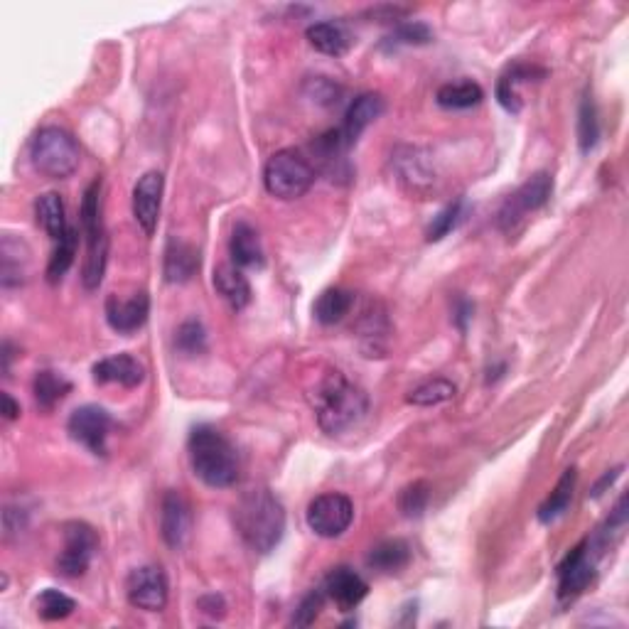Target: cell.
<instances>
[{
  "label": "cell",
  "instance_id": "44dd1931",
  "mask_svg": "<svg viewBox=\"0 0 629 629\" xmlns=\"http://www.w3.org/2000/svg\"><path fill=\"white\" fill-rule=\"evenodd\" d=\"M30 251L25 241L15 239L13 234L3 236V246H0V283L3 288H13L25 283V273H28Z\"/></svg>",
  "mask_w": 629,
  "mask_h": 629
},
{
  "label": "cell",
  "instance_id": "f35d334b",
  "mask_svg": "<svg viewBox=\"0 0 629 629\" xmlns=\"http://www.w3.org/2000/svg\"><path fill=\"white\" fill-rule=\"evenodd\" d=\"M391 45H428L433 40V30L428 28L426 23H418V20H411V23H401L399 28L394 30V35L386 37Z\"/></svg>",
  "mask_w": 629,
  "mask_h": 629
},
{
  "label": "cell",
  "instance_id": "4dcf8cb0",
  "mask_svg": "<svg viewBox=\"0 0 629 629\" xmlns=\"http://www.w3.org/2000/svg\"><path fill=\"white\" fill-rule=\"evenodd\" d=\"M485 99V91H482L480 84L475 82H455V84H443L435 94V101L438 106L448 111H465L477 106Z\"/></svg>",
  "mask_w": 629,
  "mask_h": 629
},
{
  "label": "cell",
  "instance_id": "74e56055",
  "mask_svg": "<svg viewBox=\"0 0 629 629\" xmlns=\"http://www.w3.org/2000/svg\"><path fill=\"white\" fill-rule=\"evenodd\" d=\"M428 502L430 487L426 482H411V485H406L399 492V509L403 516H408V519H416V516L426 512Z\"/></svg>",
  "mask_w": 629,
  "mask_h": 629
},
{
  "label": "cell",
  "instance_id": "f546056e",
  "mask_svg": "<svg viewBox=\"0 0 629 629\" xmlns=\"http://www.w3.org/2000/svg\"><path fill=\"white\" fill-rule=\"evenodd\" d=\"M69 391H72V384H69L67 376L50 372V369L37 372L35 381H32V394H35L37 408H42V411H52Z\"/></svg>",
  "mask_w": 629,
  "mask_h": 629
},
{
  "label": "cell",
  "instance_id": "ac0fdd59",
  "mask_svg": "<svg viewBox=\"0 0 629 629\" xmlns=\"http://www.w3.org/2000/svg\"><path fill=\"white\" fill-rule=\"evenodd\" d=\"M96 384H118L123 389H136L145 381V367L131 354H111L91 369Z\"/></svg>",
  "mask_w": 629,
  "mask_h": 629
},
{
  "label": "cell",
  "instance_id": "e575fe53",
  "mask_svg": "<svg viewBox=\"0 0 629 629\" xmlns=\"http://www.w3.org/2000/svg\"><path fill=\"white\" fill-rule=\"evenodd\" d=\"M37 607V615L42 617L45 622H59V620H67L74 610H77V602L69 598L67 593L55 588H47L42 590L40 598L35 600Z\"/></svg>",
  "mask_w": 629,
  "mask_h": 629
},
{
  "label": "cell",
  "instance_id": "8992f818",
  "mask_svg": "<svg viewBox=\"0 0 629 629\" xmlns=\"http://www.w3.org/2000/svg\"><path fill=\"white\" fill-rule=\"evenodd\" d=\"M263 185L278 200H298L315 185V168L300 150H278L268 158Z\"/></svg>",
  "mask_w": 629,
  "mask_h": 629
},
{
  "label": "cell",
  "instance_id": "ee69618b",
  "mask_svg": "<svg viewBox=\"0 0 629 629\" xmlns=\"http://www.w3.org/2000/svg\"><path fill=\"white\" fill-rule=\"evenodd\" d=\"M0 413H3L5 421H15L20 416V403H15L10 394H3L0 396Z\"/></svg>",
  "mask_w": 629,
  "mask_h": 629
},
{
  "label": "cell",
  "instance_id": "1f68e13d",
  "mask_svg": "<svg viewBox=\"0 0 629 629\" xmlns=\"http://www.w3.org/2000/svg\"><path fill=\"white\" fill-rule=\"evenodd\" d=\"M77 244H79V234L77 229L69 227L67 234L57 241V249L52 251L50 263H47V281L57 283L67 276V271L72 268L74 258H77Z\"/></svg>",
  "mask_w": 629,
  "mask_h": 629
},
{
  "label": "cell",
  "instance_id": "484cf974",
  "mask_svg": "<svg viewBox=\"0 0 629 629\" xmlns=\"http://www.w3.org/2000/svg\"><path fill=\"white\" fill-rule=\"evenodd\" d=\"M35 219L45 234L50 239L59 241L69 231L67 224V209H64V200L57 192H45L35 200Z\"/></svg>",
  "mask_w": 629,
  "mask_h": 629
},
{
  "label": "cell",
  "instance_id": "ffe728a7",
  "mask_svg": "<svg viewBox=\"0 0 629 629\" xmlns=\"http://www.w3.org/2000/svg\"><path fill=\"white\" fill-rule=\"evenodd\" d=\"M200 271V251L182 239H170L163 258V273L168 283H187Z\"/></svg>",
  "mask_w": 629,
  "mask_h": 629
},
{
  "label": "cell",
  "instance_id": "b9f144b4",
  "mask_svg": "<svg viewBox=\"0 0 629 629\" xmlns=\"http://www.w3.org/2000/svg\"><path fill=\"white\" fill-rule=\"evenodd\" d=\"M197 605H200L204 615L214 617V620H217V617H224V612H227V602H224L222 595H204Z\"/></svg>",
  "mask_w": 629,
  "mask_h": 629
},
{
  "label": "cell",
  "instance_id": "cb8c5ba5",
  "mask_svg": "<svg viewBox=\"0 0 629 629\" xmlns=\"http://www.w3.org/2000/svg\"><path fill=\"white\" fill-rule=\"evenodd\" d=\"M305 37H308V42L317 52L330 57H342L344 52L352 47V35H349V30L344 28L342 23H335V20L310 25Z\"/></svg>",
  "mask_w": 629,
  "mask_h": 629
},
{
  "label": "cell",
  "instance_id": "ab89813d",
  "mask_svg": "<svg viewBox=\"0 0 629 629\" xmlns=\"http://www.w3.org/2000/svg\"><path fill=\"white\" fill-rule=\"evenodd\" d=\"M325 590H313V593L305 595L303 600H300L298 610H295L293 615V625L295 627H310L313 622L317 620V615H320L322 605H325Z\"/></svg>",
  "mask_w": 629,
  "mask_h": 629
},
{
  "label": "cell",
  "instance_id": "3957f363",
  "mask_svg": "<svg viewBox=\"0 0 629 629\" xmlns=\"http://www.w3.org/2000/svg\"><path fill=\"white\" fill-rule=\"evenodd\" d=\"M190 465L195 475L207 487L227 489L239 480V455L231 440L214 426L192 428L190 440Z\"/></svg>",
  "mask_w": 629,
  "mask_h": 629
},
{
  "label": "cell",
  "instance_id": "277c9868",
  "mask_svg": "<svg viewBox=\"0 0 629 629\" xmlns=\"http://www.w3.org/2000/svg\"><path fill=\"white\" fill-rule=\"evenodd\" d=\"M82 234L86 241V256L82 268V283L86 290H96L104 281L109 263V236H106L104 217H101V180H94L84 192L82 200Z\"/></svg>",
  "mask_w": 629,
  "mask_h": 629
},
{
  "label": "cell",
  "instance_id": "f1b7e54d",
  "mask_svg": "<svg viewBox=\"0 0 629 629\" xmlns=\"http://www.w3.org/2000/svg\"><path fill=\"white\" fill-rule=\"evenodd\" d=\"M575 480H578V470L575 467H568L563 472V477L558 480V485L553 487V492L548 494L546 502L539 507V521L541 524H551L558 516H563L568 512L573 502V492H575Z\"/></svg>",
  "mask_w": 629,
  "mask_h": 629
},
{
  "label": "cell",
  "instance_id": "836d02e7",
  "mask_svg": "<svg viewBox=\"0 0 629 629\" xmlns=\"http://www.w3.org/2000/svg\"><path fill=\"white\" fill-rule=\"evenodd\" d=\"M455 394H458V389H455L453 381L435 376V379H428V381H423V384H418L416 389L406 396V401L411 403V406L428 408V406H440V403L455 399Z\"/></svg>",
  "mask_w": 629,
  "mask_h": 629
},
{
  "label": "cell",
  "instance_id": "7bdbcfd3",
  "mask_svg": "<svg viewBox=\"0 0 629 629\" xmlns=\"http://www.w3.org/2000/svg\"><path fill=\"white\" fill-rule=\"evenodd\" d=\"M453 320H455V325L460 327L462 332L467 330V322L472 320V313H475V305L470 303V300L467 298H458L455 300V310H453Z\"/></svg>",
  "mask_w": 629,
  "mask_h": 629
},
{
  "label": "cell",
  "instance_id": "52a82bcc",
  "mask_svg": "<svg viewBox=\"0 0 629 629\" xmlns=\"http://www.w3.org/2000/svg\"><path fill=\"white\" fill-rule=\"evenodd\" d=\"M551 192H553V180L548 172H536V175H531L529 180L519 187V190L512 192V195L504 200L502 209H499V214H497L499 229L512 234V231L524 222L526 214L544 207V204L548 202V197H551Z\"/></svg>",
  "mask_w": 629,
  "mask_h": 629
},
{
  "label": "cell",
  "instance_id": "8fae6325",
  "mask_svg": "<svg viewBox=\"0 0 629 629\" xmlns=\"http://www.w3.org/2000/svg\"><path fill=\"white\" fill-rule=\"evenodd\" d=\"M126 595L128 602L138 610L145 612H160L168 605L170 585L168 575L160 566H141L131 571L126 580Z\"/></svg>",
  "mask_w": 629,
  "mask_h": 629
},
{
  "label": "cell",
  "instance_id": "2e32d148",
  "mask_svg": "<svg viewBox=\"0 0 629 629\" xmlns=\"http://www.w3.org/2000/svg\"><path fill=\"white\" fill-rule=\"evenodd\" d=\"M150 315V298L145 290L141 293H133L131 298H118V295H109L106 298V322H109L111 330H116L118 335H133L148 322Z\"/></svg>",
  "mask_w": 629,
  "mask_h": 629
},
{
  "label": "cell",
  "instance_id": "d4e9b609",
  "mask_svg": "<svg viewBox=\"0 0 629 629\" xmlns=\"http://www.w3.org/2000/svg\"><path fill=\"white\" fill-rule=\"evenodd\" d=\"M214 288L234 310H244L251 303V283L236 266H219L214 271Z\"/></svg>",
  "mask_w": 629,
  "mask_h": 629
},
{
  "label": "cell",
  "instance_id": "30bf717a",
  "mask_svg": "<svg viewBox=\"0 0 629 629\" xmlns=\"http://www.w3.org/2000/svg\"><path fill=\"white\" fill-rule=\"evenodd\" d=\"M111 428H114L111 413L106 411V408L94 406V403L72 411L67 423L69 435H72L79 445H84L91 455H96V458H106V453H109Z\"/></svg>",
  "mask_w": 629,
  "mask_h": 629
},
{
  "label": "cell",
  "instance_id": "e0dca14e",
  "mask_svg": "<svg viewBox=\"0 0 629 629\" xmlns=\"http://www.w3.org/2000/svg\"><path fill=\"white\" fill-rule=\"evenodd\" d=\"M367 593H369L367 580L347 566L332 568L330 575L325 578V595L335 602L342 612H352L359 602L367 598Z\"/></svg>",
  "mask_w": 629,
  "mask_h": 629
},
{
  "label": "cell",
  "instance_id": "9a60e30c",
  "mask_svg": "<svg viewBox=\"0 0 629 629\" xmlns=\"http://www.w3.org/2000/svg\"><path fill=\"white\" fill-rule=\"evenodd\" d=\"M391 163H394L396 175H399V182L406 190L416 192V195H423L433 187L435 172H433V160L423 148H416V145H401L396 148V153L391 155Z\"/></svg>",
  "mask_w": 629,
  "mask_h": 629
},
{
  "label": "cell",
  "instance_id": "7402d4cb",
  "mask_svg": "<svg viewBox=\"0 0 629 629\" xmlns=\"http://www.w3.org/2000/svg\"><path fill=\"white\" fill-rule=\"evenodd\" d=\"M544 69L534 67V64H521L516 62L514 67H509L507 72L499 77L497 82V99L509 114H519L521 111V96H519V86L531 82L536 77H544Z\"/></svg>",
  "mask_w": 629,
  "mask_h": 629
},
{
  "label": "cell",
  "instance_id": "f6af8a7d",
  "mask_svg": "<svg viewBox=\"0 0 629 629\" xmlns=\"http://www.w3.org/2000/svg\"><path fill=\"white\" fill-rule=\"evenodd\" d=\"M620 472H622V467H615V470L605 472V475H602V480L593 487V497H600V494L605 492V487H612V482H615L617 477H620Z\"/></svg>",
  "mask_w": 629,
  "mask_h": 629
},
{
  "label": "cell",
  "instance_id": "5bb4252c",
  "mask_svg": "<svg viewBox=\"0 0 629 629\" xmlns=\"http://www.w3.org/2000/svg\"><path fill=\"white\" fill-rule=\"evenodd\" d=\"M192 534V507L180 492H165L160 504V536L172 551H182Z\"/></svg>",
  "mask_w": 629,
  "mask_h": 629
},
{
  "label": "cell",
  "instance_id": "7a4b0ae2",
  "mask_svg": "<svg viewBox=\"0 0 629 629\" xmlns=\"http://www.w3.org/2000/svg\"><path fill=\"white\" fill-rule=\"evenodd\" d=\"M313 408L320 428L327 435H340L362 423L369 411V399L342 372H327L313 391Z\"/></svg>",
  "mask_w": 629,
  "mask_h": 629
},
{
  "label": "cell",
  "instance_id": "8d00e7d4",
  "mask_svg": "<svg viewBox=\"0 0 629 629\" xmlns=\"http://www.w3.org/2000/svg\"><path fill=\"white\" fill-rule=\"evenodd\" d=\"M175 347L180 349L182 354H202L207 349V330L200 320H187L177 327L175 332Z\"/></svg>",
  "mask_w": 629,
  "mask_h": 629
},
{
  "label": "cell",
  "instance_id": "d6a6232c",
  "mask_svg": "<svg viewBox=\"0 0 629 629\" xmlns=\"http://www.w3.org/2000/svg\"><path fill=\"white\" fill-rule=\"evenodd\" d=\"M600 141V114L593 94H585L578 109V143L583 153H590Z\"/></svg>",
  "mask_w": 629,
  "mask_h": 629
},
{
  "label": "cell",
  "instance_id": "9c48e42d",
  "mask_svg": "<svg viewBox=\"0 0 629 629\" xmlns=\"http://www.w3.org/2000/svg\"><path fill=\"white\" fill-rule=\"evenodd\" d=\"M308 519L310 531L322 539H337L344 531L352 526L354 521V504L347 494L340 492H327L315 497L313 502L308 504Z\"/></svg>",
  "mask_w": 629,
  "mask_h": 629
},
{
  "label": "cell",
  "instance_id": "d6986e66",
  "mask_svg": "<svg viewBox=\"0 0 629 629\" xmlns=\"http://www.w3.org/2000/svg\"><path fill=\"white\" fill-rule=\"evenodd\" d=\"M386 104H384V96L374 94V91H367V94H359L357 99L349 104L347 114H344V123H342V131L344 136L349 138L352 143H357V138L367 131L369 126L384 114Z\"/></svg>",
  "mask_w": 629,
  "mask_h": 629
},
{
  "label": "cell",
  "instance_id": "ba28073f",
  "mask_svg": "<svg viewBox=\"0 0 629 629\" xmlns=\"http://www.w3.org/2000/svg\"><path fill=\"white\" fill-rule=\"evenodd\" d=\"M99 551V534L86 521L64 524V551L57 558V573L62 578H82Z\"/></svg>",
  "mask_w": 629,
  "mask_h": 629
},
{
  "label": "cell",
  "instance_id": "4316f807",
  "mask_svg": "<svg viewBox=\"0 0 629 629\" xmlns=\"http://www.w3.org/2000/svg\"><path fill=\"white\" fill-rule=\"evenodd\" d=\"M408 563H411V546L401 539L381 541L367 556V566L379 573H399Z\"/></svg>",
  "mask_w": 629,
  "mask_h": 629
},
{
  "label": "cell",
  "instance_id": "7c38bea8",
  "mask_svg": "<svg viewBox=\"0 0 629 629\" xmlns=\"http://www.w3.org/2000/svg\"><path fill=\"white\" fill-rule=\"evenodd\" d=\"M593 575L595 563L590 558V541H580L558 566V600L571 602L583 595L585 588L593 583Z\"/></svg>",
  "mask_w": 629,
  "mask_h": 629
},
{
  "label": "cell",
  "instance_id": "83f0119b",
  "mask_svg": "<svg viewBox=\"0 0 629 629\" xmlns=\"http://www.w3.org/2000/svg\"><path fill=\"white\" fill-rule=\"evenodd\" d=\"M354 308V293L347 288H327L320 298L315 300V320L322 325H337L344 317L349 315V310Z\"/></svg>",
  "mask_w": 629,
  "mask_h": 629
},
{
  "label": "cell",
  "instance_id": "5b68a950",
  "mask_svg": "<svg viewBox=\"0 0 629 629\" xmlns=\"http://www.w3.org/2000/svg\"><path fill=\"white\" fill-rule=\"evenodd\" d=\"M79 143L69 131L59 126H45L30 143V160L40 175L50 180H64L79 168Z\"/></svg>",
  "mask_w": 629,
  "mask_h": 629
},
{
  "label": "cell",
  "instance_id": "60d3db41",
  "mask_svg": "<svg viewBox=\"0 0 629 629\" xmlns=\"http://www.w3.org/2000/svg\"><path fill=\"white\" fill-rule=\"evenodd\" d=\"M305 91H308L310 99L317 101V104H337V99H340V86L327 77L310 79L305 84Z\"/></svg>",
  "mask_w": 629,
  "mask_h": 629
},
{
  "label": "cell",
  "instance_id": "603a6c76",
  "mask_svg": "<svg viewBox=\"0 0 629 629\" xmlns=\"http://www.w3.org/2000/svg\"><path fill=\"white\" fill-rule=\"evenodd\" d=\"M229 254L236 268H261L263 266V246L258 239V231L251 224L239 222L231 231Z\"/></svg>",
  "mask_w": 629,
  "mask_h": 629
},
{
  "label": "cell",
  "instance_id": "d590c367",
  "mask_svg": "<svg viewBox=\"0 0 629 629\" xmlns=\"http://www.w3.org/2000/svg\"><path fill=\"white\" fill-rule=\"evenodd\" d=\"M465 219V202L462 200H455L450 202L448 207L440 209L438 214L433 217V222H430L428 227V241H440L445 239V236L450 234L453 229H458V224Z\"/></svg>",
  "mask_w": 629,
  "mask_h": 629
},
{
  "label": "cell",
  "instance_id": "6da1fadb",
  "mask_svg": "<svg viewBox=\"0 0 629 629\" xmlns=\"http://www.w3.org/2000/svg\"><path fill=\"white\" fill-rule=\"evenodd\" d=\"M234 524L251 551L271 553L286 534V509L271 489H249L236 502Z\"/></svg>",
  "mask_w": 629,
  "mask_h": 629
},
{
  "label": "cell",
  "instance_id": "4fadbf2b",
  "mask_svg": "<svg viewBox=\"0 0 629 629\" xmlns=\"http://www.w3.org/2000/svg\"><path fill=\"white\" fill-rule=\"evenodd\" d=\"M165 177L163 172L148 170L133 187V217L145 236H153L160 222Z\"/></svg>",
  "mask_w": 629,
  "mask_h": 629
}]
</instances>
